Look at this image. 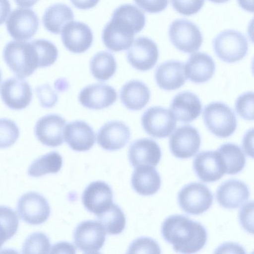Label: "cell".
Masks as SVG:
<instances>
[{
    "mask_svg": "<svg viewBox=\"0 0 254 254\" xmlns=\"http://www.w3.org/2000/svg\"><path fill=\"white\" fill-rule=\"evenodd\" d=\"M97 142L103 149L115 151L124 147L130 138L128 127L124 123L117 121L106 123L97 133Z\"/></svg>",
    "mask_w": 254,
    "mask_h": 254,
    "instance_id": "cell-19",
    "label": "cell"
},
{
    "mask_svg": "<svg viewBox=\"0 0 254 254\" xmlns=\"http://www.w3.org/2000/svg\"><path fill=\"white\" fill-rule=\"evenodd\" d=\"M20 218L31 225H39L49 218L51 209L46 199L40 194L29 192L23 194L17 206Z\"/></svg>",
    "mask_w": 254,
    "mask_h": 254,
    "instance_id": "cell-10",
    "label": "cell"
},
{
    "mask_svg": "<svg viewBox=\"0 0 254 254\" xmlns=\"http://www.w3.org/2000/svg\"><path fill=\"white\" fill-rule=\"evenodd\" d=\"M239 5L244 9L249 11H254L253 0H238Z\"/></svg>",
    "mask_w": 254,
    "mask_h": 254,
    "instance_id": "cell-48",
    "label": "cell"
},
{
    "mask_svg": "<svg viewBox=\"0 0 254 254\" xmlns=\"http://www.w3.org/2000/svg\"><path fill=\"white\" fill-rule=\"evenodd\" d=\"M128 157L131 164L135 168L144 165L154 167L160 162L161 151L154 140L141 138L130 144Z\"/></svg>",
    "mask_w": 254,
    "mask_h": 254,
    "instance_id": "cell-21",
    "label": "cell"
},
{
    "mask_svg": "<svg viewBox=\"0 0 254 254\" xmlns=\"http://www.w3.org/2000/svg\"><path fill=\"white\" fill-rule=\"evenodd\" d=\"M176 120L171 111L159 106L149 108L141 117L144 130L156 138L169 136L176 128Z\"/></svg>",
    "mask_w": 254,
    "mask_h": 254,
    "instance_id": "cell-9",
    "label": "cell"
},
{
    "mask_svg": "<svg viewBox=\"0 0 254 254\" xmlns=\"http://www.w3.org/2000/svg\"><path fill=\"white\" fill-rule=\"evenodd\" d=\"M145 24L144 14L138 7L131 4L121 5L115 9L103 30V42L112 51L127 50Z\"/></svg>",
    "mask_w": 254,
    "mask_h": 254,
    "instance_id": "cell-1",
    "label": "cell"
},
{
    "mask_svg": "<svg viewBox=\"0 0 254 254\" xmlns=\"http://www.w3.org/2000/svg\"><path fill=\"white\" fill-rule=\"evenodd\" d=\"M193 166L196 176L204 182L217 181L226 174L224 164L217 150L200 152L195 157Z\"/></svg>",
    "mask_w": 254,
    "mask_h": 254,
    "instance_id": "cell-17",
    "label": "cell"
},
{
    "mask_svg": "<svg viewBox=\"0 0 254 254\" xmlns=\"http://www.w3.org/2000/svg\"><path fill=\"white\" fill-rule=\"evenodd\" d=\"M36 91L41 106L45 108L54 107L58 99L57 93L49 84L37 87Z\"/></svg>",
    "mask_w": 254,
    "mask_h": 254,
    "instance_id": "cell-40",
    "label": "cell"
},
{
    "mask_svg": "<svg viewBox=\"0 0 254 254\" xmlns=\"http://www.w3.org/2000/svg\"><path fill=\"white\" fill-rule=\"evenodd\" d=\"M19 133V128L13 121L0 119V148H8L14 144Z\"/></svg>",
    "mask_w": 254,
    "mask_h": 254,
    "instance_id": "cell-36",
    "label": "cell"
},
{
    "mask_svg": "<svg viewBox=\"0 0 254 254\" xmlns=\"http://www.w3.org/2000/svg\"><path fill=\"white\" fill-rule=\"evenodd\" d=\"M17 5L23 7L33 6L38 0H14Z\"/></svg>",
    "mask_w": 254,
    "mask_h": 254,
    "instance_id": "cell-49",
    "label": "cell"
},
{
    "mask_svg": "<svg viewBox=\"0 0 254 254\" xmlns=\"http://www.w3.org/2000/svg\"><path fill=\"white\" fill-rule=\"evenodd\" d=\"M113 192L106 183L92 182L84 190L82 196L86 209L96 215L107 209L113 203Z\"/></svg>",
    "mask_w": 254,
    "mask_h": 254,
    "instance_id": "cell-20",
    "label": "cell"
},
{
    "mask_svg": "<svg viewBox=\"0 0 254 254\" xmlns=\"http://www.w3.org/2000/svg\"><path fill=\"white\" fill-rule=\"evenodd\" d=\"M169 36L173 45L185 53L198 50L202 42L198 27L193 23L183 19L173 21L169 28Z\"/></svg>",
    "mask_w": 254,
    "mask_h": 254,
    "instance_id": "cell-7",
    "label": "cell"
},
{
    "mask_svg": "<svg viewBox=\"0 0 254 254\" xmlns=\"http://www.w3.org/2000/svg\"><path fill=\"white\" fill-rule=\"evenodd\" d=\"M64 139L69 146L76 151H86L95 142V134L93 128L86 122L75 121L65 126Z\"/></svg>",
    "mask_w": 254,
    "mask_h": 254,
    "instance_id": "cell-22",
    "label": "cell"
},
{
    "mask_svg": "<svg viewBox=\"0 0 254 254\" xmlns=\"http://www.w3.org/2000/svg\"><path fill=\"white\" fill-rule=\"evenodd\" d=\"M61 37L64 46L70 52L80 54L91 46L93 36L90 27L79 21H71L62 30Z\"/></svg>",
    "mask_w": 254,
    "mask_h": 254,
    "instance_id": "cell-16",
    "label": "cell"
},
{
    "mask_svg": "<svg viewBox=\"0 0 254 254\" xmlns=\"http://www.w3.org/2000/svg\"><path fill=\"white\" fill-rule=\"evenodd\" d=\"M253 201L245 204L241 208L239 215L240 223L244 229L253 233Z\"/></svg>",
    "mask_w": 254,
    "mask_h": 254,
    "instance_id": "cell-41",
    "label": "cell"
},
{
    "mask_svg": "<svg viewBox=\"0 0 254 254\" xmlns=\"http://www.w3.org/2000/svg\"><path fill=\"white\" fill-rule=\"evenodd\" d=\"M253 129L249 130L244 136L243 147L246 153L249 156L253 157Z\"/></svg>",
    "mask_w": 254,
    "mask_h": 254,
    "instance_id": "cell-43",
    "label": "cell"
},
{
    "mask_svg": "<svg viewBox=\"0 0 254 254\" xmlns=\"http://www.w3.org/2000/svg\"><path fill=\"white\" fill-rule=\"evenodd\" d=\"M201 138L197 130L194 127L185 125L178 127L169 139L171 152L176 157L189 158L198 151Z\"/></svg>",
    "mask_w": 254,
    "mask_h": 254,
    "instance_id": "cell-13",
    "label": "cell"
},
{
    "mask_svg": "<svg viewBox=\"0 0 254 254\" xmlns=\"http://www.w3.org/2000/svg\"><path fill=\"white\" fill-rule=\"evenodd\" d=\"M75 248L67 242H60L54 245L51 253H75Z\"/></svg>",
    "mask_w": 254,
    "mask_h": 254,
    "instance_id": "cell-44",
    "label": "cell"
},
{
    "mask_svg": "<svg viewBox=\"0 0 254 254\" xmlns=\"http://www.w3.org/2000/svg\"><path fill=\"white\" fill-rule=\"evenodd\" d=\"M214 51L222 61L235 63L242 60L248 50L245 36L235 30H226L220 33L213 40Z\"/></svg>",
    "mask_w": 254,
    "mask_h": 254,
    "instance_id": "cell-5",
    "label": "cell"
},
{
    "mask_svg": "<svg viewBox=\"0 0 254 254\" xmlns=\"http://www.w3.org/2000/svg\"><path fill=\"white\" fill-rule=\"evenodd\" d=\"M230 250L234 251V253H235V251H237L239 253H245L244 250L241 246L233 243H227L222 245L216 250L218 252L216 253H219V252L220 253H222L223 251L227 252V251Z\"/></svg>",
    "mask_w": 254,
    "mask_h": 254,
    "instance_id": "cell-47",
    "label": "cell"
},
{
    "mask_svg": "<svg viewBox=\"0 0 254 254\" xmlns=\"http://www.w3.org/2000/svg\"><path fill=\"white\" fill-rule=\"evenodd\" d=\"M73 19V12L69 6L63 3H56L46 9L43 16V23L48 31L58 34Z\"/></svg>",
    "mask_w": 254,
    "mask_h": 254,
    "instance_id": "cell-29",
    "label": "cell"
},
{
    "mask_svg": "<svg viewBox=\"0 0 254 254\" xmlns=\"http://www.w3.org/2000/svg\"><path fill=\"white\" fill-rule=\"evenodd\" d=\"M62 165L61 155L52 151L35 160L28 168V174L32 177H40L48 173H57Z\"/></svg>",
    "mask_w": 254,
    "mask_h": 254,
    "instance_id": "cell-32",
    "label": "cell"
},
{
    "mask_svg": "<svg viewBox=\"0 0 254 254\" xmlns=\"http://www.w3.org/2000/svg\"><path fill=\"white\" fill-rule=\"evenodd\" d=\"M18 225L15 212L7 206H0V248L16 234Z\"/></svg>",
    "mask_w": 254,
    "mask_h": 254,
    "instance_id": "cell-34",
    "label": "cell"
},
{
    "mask_svg": "<svg viewBox=\"0 0 254 254\" xmlns=\"http://www.w3.org/2000/svg\"><path fill=\"white\" fill-rule=\"evenodd\" d=\"M155 77L157 85L163 89L173 90L179 88L187 79L185 64L176 61L163 63L157 68Z\"/></svg>",
    "mask_w": 254,
    "mask_h": 254,
    "instance_id": "cell-25",
    "label": "cell"
},
{
    "mask_svg": "<svg viewBox=\"0 0 254 254\" xmlns=\"http://www.w3.org/2000/svg\"><path fill=\"white\" fill-rule=\"evenodd\" d=\"M203 118L208 129L219 137H229L236 129L235 113L229 107L221 102H212L206 106Z\"/></svg>",
    "mask_w": 254,
    "mask_h": 254,
    "instance_id": "cell-4",
    "label": "cell"
},
{
    "mask_svg": "<svg viewBox=\"0 0 254 254\" xmlns=\"http://www.w3.org/2000/svg\"><path fill=\"white\" fill-rule=\"evenodd\" d=\"M170 110L176 120L184 123H189L200 115L201 104L195 94L184 91L174 97L170 105Z\"/></svg>",
    "mask_w": 254,
    "mask_h": 254,
    "instance_id": "cell-24",
    "label": "cell"
},
{
    "mask_svg": "<svg viewBox=\"0 0 254 254\" xmlns=\"http://www.w3.org/2000/svg\"><path fill=\"white\" fill-rule=\"evenodd\" d=\"M249 190L244 182L229 180L222 183L217 190L216 196L219 204L228 209L241 206L249 197Z\"/></svg>",
    "mask_w": 254,
    "mask_h": 254,
    "instance_id": "cell-23",
    "label": "cell"
},
{
    "mask_svg": "<svg viewBox=\"0 0 254 254\" xmlns=\"http://www.w3.org/2000/svg\"><path fill=\"white\" fill-rule=\"evenodd\" d=\"M213 2L217 3H224L228 1L229 0H209Z\"/></svg>",
    "mask_w": 254,
    "mask_h": 254,
    "instance_id": "cell-50",
    "label": "cell"
},
{
    "mask_svg": "<svg viewBox=\"0 0 254 254\" xmlns=\"http://www.w3.org/2000/svg\"><path fill=\"white\" fill-rule=\"evenodd\" d=\"M127 253L160 254L161 249L155 241L148 237H143L132 242L128 249Z\"/></svg>",
    "mask_w": 254,
    "mask_h": 254,
    "instance_id": "cell-37",
    "label": "cell"
},
{
    "mask_svg": "<svg viewBox=\"0 0 254 254\" xmlns=\"http://www.w3.org/2000/svg\"><path fill=\"white\" fill-rule=\"evenodd\" d=\"M92 75L99 81H106L115 73L117 63L114 56L107 51L96 53L91 59L90 64Z\"/></svg>",
    "mask_w": 254,
    "mask_h": 254,
    "instance_id": "cell-30",
    "label": "cell"
},
{
    "mask_svg": "<svg viewBox=\"0 0 254 254\" xmlns=\"http://www.w3.org/2000/svg\"><path fill=\"white\" fill-rule=\"evenodd\" d=\"M215 65L212 58L205 53L198 52L191 54L185 65L187 78L196 83L209 80L215 71Z\"/></svg>",
    "mask_w": 254,
    "mask_h": 254,
    "instance_id": "cell-26",
    "label": "cell"
},
{
    "mask_svg": "<svg viewBox=\"0 0 254 254\" xmlns=\"http://www.w3.org/2000/svg\"><path fill=\"white\" fill-rule=\"evenodd\" d=\"M178 200L180 207L185 212L198 215L205 212L211 207L213 195L204 185L191 183L180 190Z\"/></svg>",
    "mask_w": 254,
    "mask_h": 254,
    "instance_id": "cell-6",
    "label": "cell"
},
{
    "mask_svg": "<svg viewBox=\"0 0 254 254\" xmlns=\"http://www.w3.org/2000/svg\"><path fill=\"white\" fill-rule=\"evenodd\" d=\"M161 233L174 250L185 254L200 251L207 241V232L199 223L180 215L167 217L163 222Z\"/></svg>",
    "mask_w": 254,
    "mask_h": 254,
    "instance_id": "cell-2",
    "label": "cell"
},
{
    "mask_svg": "<svg viewBox=\"0 0 254 254\" xmlns=\"http://www.w3.org/2000/svg\"><path fill=\"white\" fill-rule=\"evenodd\" d=\"M96 216L98 221L109 234H119L125 228L126 219L125 214L120 207L114 203Z\"/></svg>",
    "mask_w": 254,
    "mask_h": 254,
    "instance_id": "cell-33",
    "label": "cell"
},
{
    "mask_svg": "<svg viewBox=\"0 0 254 254\" xmlns=\"http://www.w3.org/2000/svg\"><path fill=\"white\" fill-rule=\"evenodd\" d=\"M39 23L38 17L33 10L17 8L11 12L6 26L8 33L14 39L27 40L36 33Z\"/></svg>",
    "mask_w": 254,
    "mask_h": 254,
    "instance_id": "cell-11",
    "label": "cell"
},
{
    "mask_svg": "<svg viewBox=\"0 0 254 254\" xmlns=\"http://www.w3.org/2000/svg\"><path fill=\"white\" fill-rule=\"evenodd\" d=\"M10 10V4L8 0H0V25L4 22Z\"/></svg>",
    "mask_w": 254,
    "mask_h": 254,
    "instance_id": "cell-46",
    "label": "cell"
},
{
    "mask_svg": "<svg viewBox=\"0 0 254 254\" xmlns=\"http://www.w3.org/2000/svg\"><path fill=\"white\" fill-rule=\"evenodd\" d=\"M0 94L3 103L11 109L26 108L32 100V92L29 83L22 78L11 77L4 80Z\"/></svg>",
    "mask_w": 254,
    "mask_h": 254,
    "instance_id": "cell-12",
    "label": "cell"
},
{
    "mask_svg": "<svg viewBox=\"0 0 254 254\" xmlns=\"http://www.w3.org/2000/svg\"><path fill=\"white\" fill-rule=\"evenodd\" d=\"M173 8L179 13L190 15L198 12L204 3V0H171Z\"/></svg>",
    "mask_w": 254,
    "mask_h": 254,
    "instance_id": "cell-39",
    "label": "cell"
},
{
    "mask_svg": "<svg viewBox=\"0 0 254 254\" xmlns=\"http://www.w3.org/2000/svg\"><path fill=\"white\" fill-rule=\"evenodd\" d=\"M127 52V59L130 65L140 71L153 68L158 58L157 45L145 37L137 38Z\"/></svg>",
    "mask_w": 254,
    "mask_h": 254,
    "instance_id": "cell-14",
    "label": "cell"
},
{
    "mask_svg": "<svg viewBox=\"0 0 254 254\" xmlns=\"http://www.w3.org/2000/svg\"><path fill=\"white\" fill-rule=\"evenodd\" d=\"M136 168L131 179L134 190L142 195H151L155 193L161 184L159 173L149 165H141Z\"/></svg>",
    "mask_w": 254,
    "mask_h": 254,
    "instance_id": "cell-27",
    "label": "cell"
},
{
    "mask_svg": "<svg viewBox=\"0 0 254 254\" xmlns=\"http://www.w3.org/2000/svg\"><path fill=\"white\" fill-rule=\"evenodd\" d=\"M105 231L99 221H84L79 223L74 230V244L83 253L97 254L104 244Z\"/></svg>",
    "mask_w": 254,
    "mask_h": 254,
    "instance_id": "cell-8",
    "label": "cell"
},
{
    "mask_svg": "<svg viewBox=\"0 0 254 254\" xmlns=\"http://www.w3.org/2000/svg\"><path fill=\"white\" fill-rule=\"evenodd\" d=\"M1 79H2V74H1V70L0 69V83L1 81Z\"/></svg>",
    "mask_w": 254,
    "mask_h": 254,
    "instance_id": "cell-51",
    "label": "cell"
},
{
    "mask_svg": "<svg viewBox=\"0 0 254 254\" xmlns=\"http://www.w3.org/2000/svg\"><path fill=\"white\" fill-rule=\"evenodd\" d=\"M143 10L152 13H158L166 8L168 0H134Z\"/></svg>",
    "mask_w": 254,
    "mask_h": 254,
    "instance_id": "cell-42",
    "label": "cell"
},
{
    "mask_svg": "<svg viewBox=\"0 0 254 254\" xmlns=\"http://www.w3.org/2000/svg\"><path fill=\"white\" fill-rule=\"evenodd\" d=\"M65 124V120L59 115H47L38 120L34 127V133L43 144L57 147L64 142Z\"/></svg>",
    "mask_w": 254,
    "mask_h": 254,
    "instance_id": "cell-15",
    "label": "cell"
},
{
    "mask_svg": "<svg viewBox=\"0 0 254 254\" xmlns=\"http://www.w3.org/2000/svg\"><path fill=\"white\" fill-rule=\"evenodd\" d=\"M51 244L48 237L43 233L36 232L26 239L22 247L24 254H48Z\"/></svg>",
    "mask_w": 254,
    "mask_h": 254,
    "instance_id": "cell-35",
    "label": "cell"
},
{
    "mask_svg": "<svg viewBox=\"0 0 254 254\" xmlns=\"http://www.w3.org/2000/svg\"><path fill=\"white\" fill-rule=\"evenodd\" d=\"M254 98L253 92H247L239 96L236 101V111L245 120L254 119Z\"/></svg>",
    "mask_w": 254,
    "mask_h": 254,
    "instance_id": "cell-38",
    "label": "cell"
},
{
    "mask_svg": "<svg viewBox=\"0 0 254 254\" xmlns=\"http://www.w3.org/2000/svg\"><path fill=\"white\" fill-rule=\"evenodd\" d=\"M150 96L148 87L142 82L132 80L122 88L120 98L123 105L132 111L141 110L148 103Z\"/></svg>",
    "mask_w": 254,
    "mask_h": 254,
    "instance_id": "cell-28",
    "label": "cell"
},
{
    "mask_svg": "<svg viewBox=\"0 0 254 254\" xmlns=\"http://www.w3.org/2000/svg\"><path fill=\"white\" fill-rule=\"evenodd\" d=\"M100 0H70L72 4L80 9H88L95 6Z\"/></svg>",
    "mask_w": 254,
    "mask_h": 254,
    "instance_id": "cell-45",
    "label": "cell"
},
{
    "mask_svg": "<svg viewBox=\"0 0 254 254\" xmlns=\"http://www.w3.org/2000/svg\"><path fill=\"white\" fill-rule=\"evenodd\" d=\"M3 58L10 69L20 78L29 76L40 65L34 40L10 41L3 49Z\"/></svg>",
    "mask_w": 254,
    "mask_h": 254,
    "instance_id": "cell-3",
    "label": "cell"
},
{
    "mask_svg": "<svg viewBox=\"0 0 254 254\" xmlns=\"http://www.w3.org/2000/svg\"><path fill=\"white\" fill-rule=\"evenodd\" d=\"M117 94L112 87L103 83H96L84 87L80 92V103L90 109L100 110L115 102Z\"/></svg>",
    "mask_w": 254,
    "mask_h": 254,
    "instance_id": "cell-18",
    "label": "cell"
},
{
    "mask_svg": "<svg viewBox=\"0 0 254 254\" xmlns=\"http://www.w3.org/2000/svg\"><path fill=\"white\" fill-rule=\"evenodd\" d=\"M217 151L224 164L226 173L234 175L240 172L244 168L246 159L242 149L233 143H225Z\"/></svg>",
    "mask_w": 254,
    "mask_h": 254,
    "instance_id": "cell-31",
    "label": "cell"
}]
</instances>
